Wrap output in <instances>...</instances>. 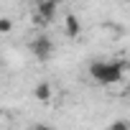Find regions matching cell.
Masks as SVG:
<instances>
[{
	"label": "cell",
	"instance_id": "6da1fadb",
	"mask_svg": "<svg viewBox=\"0 0 130 130\" xmlns=\"http://www.w3.org/2000/svg\"><path fill=\"white\" fill-rule=\"evenodd\" d=\"M92 77L102 84H112V82H120L122 79V64H112V61H94L89 67Z\"/></svg>",
	"mask_w": 130,
	"mask_h": 130
},
{
	"label": "cell",
	"instance_id": "7a4b0ae2",
	"mask_svg": "<svg viewBox=\"0 0 130 130\" xmlns=\"http://www.w3.org/2000/svg\"><path fill=\"white\" fill-rule=\"evenodd\" d=\"M31 54L38 59V61H48L54 56V41L48 36H36L31 41Z\"/></svg>",
	"mask_w": 130,
	"mask_h": 130
},
{
	"label": "cell",
	"instance_id": "3957f363",
	"mask_svg": "<svg viewBox=\"0 0 130 130\" xmlns=\"http://www.w3.org/2000/svg\"><path fill=\"white\" fill-rule=\"evenodd\" d=\"M56 10H59V0H41V3H36V15H33V21H38V23H51L54 15H56Z\"/></svg>",
	"mask_w": 130,
	"mask_h": 130
},
{
	"label": "cell",
	"instance_id": "277c9868",
	"mask_svg": "<svg viewBox=\"0 0 130 130\" xmlns=\"http://www.w3.org/2000/svg\"><path fill=\"white\" fill-rule=\"evenodd\" d=\"M64 31H67L69 38H77L82 33V23L77 21V15H67V18H64Z\"/></svg>",
	"mask_w": 130,
	"mask_h": 130
},
{
	"label": "cell",
	"instance_id": "5b68a950",
	"mask_svg": "<svg viewBox=\"0 0 130 130\" xmlns=\"http://www.w3.org/2000/svg\"><path fill=\"white\" fill-rule=\"evenodd\" d=\"M33 97H36L38 102H48V100L54 97V89H51V84H48V82H41V84H36V87H33Z\"/></svg>",
	"mask_w": 130,
	"mask_h": 130
},
{
	"label": "cell",
	"instance_id": "8992f818",
	"mask_svg": "<svg viewBox=\"0 0 130 130\" xmlns=\"http://www.w3.org/2000/svg\"><path fill=\"white\" fill-rule=\"evenodd\" d=\"M13 31V21L10 18H0V36H8Z\"/></svg>",
	"mask_w": 130,
	"mask_h": 130
},
{
	"label": "cell",
	"instance_id": "52a82bcc",
	"mask_svg": "<svg viewBox=\"0 0 130 130\" xmlns=\"http://www.w3.org/2000/svg\"><path fill=\"white\" fill-rule=\"evenodd\" d=\"M107 130H130V122H125V120H115Z\"/></svg>",
	"mask_w": 130,
	"mask_h": 130
},
{
	"label": "cell",
	"instance_id": "ba28073f",
	"mask_svg": "<svg viewBox=\"0 0 130 130\" xmlns=\"http://www.w3.org/2000/svg\"><path fill=\"white\" fill-rule=\"evenodd\" d=\"M33 130H56V127H51V125H43V122H38V125H33Z\"/></svg>",
	"mask_w": 130,
	"mask_h": 130
},
{
	"label": "cell",
	"instance_id": "9c48e42d",
	"mask_svg": "<svg viewBox=\"0 0 130 130\" xmlns=\"http://www.w3.org/2000/svg\"><path fill=\"white\" fill-rule=\"evenodd\" d=\"M33 3H41V0H33Z\"/></svg>",
	"mask_w": 130,
	"mask_h": 130
}]
</instances>
